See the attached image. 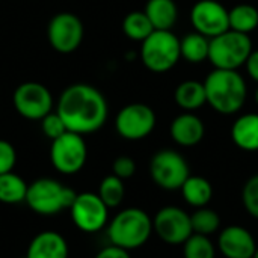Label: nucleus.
Masks as SVG:
<instances>
[{
	"mask_svg": "<svg viewBox=\"0 0 258 258\" xmlns=\"http://www.w3.org/2000/svg\"><path fill=\"white\" fill-rule=\"evenodd\" d=\"M56 112L68 132L85 136L98 132L106 124L109 106L97 88L74 83L60 94Z\"/></svg>",
	"mask_w": 258,
	"mask_h": 258,
	"instance_id": "nucleus-1",
	"label": "nucleus"
},
{
	"mask_svg": "<svg viewBox=\"0 0 258 258\" xmlns=\"http://www.w3.org/2000/svg\"><path fill=\"white\" fill-rule=\"evenodd\" d=\"M207 103L221 115L237 113L248 97V86L237 70L215 68L203 82Z\"/></svg>",
	"mask_w": 258,
	"mask_h": 258,
	"instance_id": "nucleus-2",
	"label": "nucleus"
},
{
	"mask_svg": "<svg viewBox=\"0 0 258 258\" xmlns=\"http://www.w3.org/2000/svg\"><path fill=\"white\" fill-rule=\"evenodd\" d=\"M153 233V219L148 213L138 207L121 210L107 224V236L110 245L133 251L144 246Z\"/></svg>",
	"mask_w": 258,
	"mask_h": 258,
	"instance_id": "nucleus-3",
	"label": "nucleus"
},
{
	"mask_svg": "<svg viewBox=\"0 0 258 258\" xmlns=\"http://www.w3.org/2000/svg\"><path fill=\"white\" fill-rule=\"evenodd\" d=\"M76 192L53 178H38L27 186L26 204L32 212L42 216H54L62 210H70Z\"/></svg>",
	"mask_w": 258,
	"mask_h": 258,
	"instance_id": "nucleus-4",
	"label": "nucleus"
},
{
	"mask_svg": "<svg viewBox=\"0 0 258 258\" xmlns=\"http://www.w3.org/2000/svg\"><path fill=\"white\" fill-rule=\"evenodd\" d=\"M181 57L180 39L172 30H153L142 41L141 60L153 73H166L172 70Z\"/></svg>",
	"mask_w": 258,
	"mask_h": 258,
	"instance_id": "nucleus-5",
	"label": "nucleus"
},
{
	"mask_svg": "<svg viewBox=\"0 0 258 258\" xmlns=\"http://www.w3.org/2000/svg\"><path fill=\"white\" fill-rule=\"evenodd\" d=\"M252 50L249 35L228 29L210 39L209 60L218 70H239L245 65Z\"/></svg>",
	"mask_w": 258,
	"mask_h": 258,
	"instance_id": "nucleus-6",
	"label": "nucleus"
},
{
	"mask_svg": "<svg viewBox=\"0 0 258 258\" xmlns=\"http://www.w3.org/2000/svg\"><path fill=\"white\" fill-rule=\"evenodd\" d=\"M50 160L53 168L63 175L80 172L88 160V147L83 136L65 132L62 136L51 141Z\"/></svg>",
	"mask_w": 258,
	"mask_h": 258,
	"instance_id": "nucleus-7",
	"label": "nucleus"
},
{
	"mask_svg": "<svg viewBox=\"0 0 258 258\" xmlns=\"http://www.w3.org/2000/svg\"><path fill=\"white\" fill-rule=\"evenodd\" d=\"M150 175L163 190H180L190 175L186 159L175 150H160L150 162Z\"/></svg>",
	"mask_w": 258,
	"mask_h": 258,
	"instance_id": "nucleus-8",
	"label": "nucleus"
},
{
	"mask_svg": "<svg viewBox=\"0 0 258 258\" xmlns=\"http://www.w3.org/2000/svg\"><path fill=\"white\" fill-rule=\"evenodd\" d=\"M70 215L74 225L88 234L101 231L109 222V207L94 192L77 194L70 207Z\"/></svg>",
	"mask_w": 258,
	"mask_h": 258,
	"instance_id": "nucleus-9",
	"label": "nucleus"
},
{
	"mask_svg": "<svg viewBox=\"0 0 258 258\" xmlns=\"http://www.w3.org/2000/svg\"><path fill=\"white\" fill-rule=\"evenodd\" d=\"M156 122V113L150 106L144 103H132L118 112L115 118V130L127 141H141L153 133Z\"/></svg>",
	"mask_w": 258,
	"mask_h": 258,
	"instance_id": "nucleus-10",
	"label": "nucleus"
},
{
	"mask_svg": "<svg viewBox=\"0 0 258 258\" xmlns=\"http://www.w3.org/2000/svg\"><path fill=\"white\" fill-rule=\"evenodd\" d=\"M15 110L26 119L41 121L53 110V97L48 88L38 82L21 83L12 97Z\"/></svg>",
	"mask_w": 258,
	"mask_h": 258,
	"instance_id": "nucleus-11",
	"label": "nucleus"
},
{
	"mask_svg": "<svg viewBox=\"0 0 258 258\" xmlns=\"http://www.w3.org/2000/svg\"><path fill=\"white\" fill-rule=\"evenodd\" d=\"M85 36L82 20L71 12L56 14L47 26V38L53 50L62 54L76 51Z\"/></svg>",
	"mask_w": 258,
	"mask_h": 258,
	"instance_id": "nucleus-12",
	"label": "nucleus"
},
{
	"mask_svg": "<svg viewBox=\"0 0 258 258\" xmlns=\"http://www.w3.org/2000/svg\"><path fill=\"white\" fill-rule=\"evenodd\" d=\"M153 231L168 245H183L194 234L190 215L180 207L166 206L156 213Z\"/></svg>",
	"mask_w": 258,
	"mask_h": 258,
	"instance_id": "nucleus-13",
	"label": "nucleus"
},
{
	"mask_svg": "<svg viewBox=\"0 0 258 258\" xmlns=\"http://www.w3.org/2000/svg\"><path fill=\"white\" fill-rule=\"evenodd\" d=\"M190 23L195 32L212 39L230 29L228 9L218 0H198L190 11Z\"/></svg>",
	"mask_w": 258,
	"mask_h": 258,
	"instance_id": "nucleus-14",
	"label": "nucleus"
},
{
	"mask_svg": "<svg viewBox=\"0 0 258 258\" xmlns=\"http://www.w3.org/2000/svg\"><path fill=\"white\" fill-rule=\"evenodd\" d=\"M218 249L225 258H252L257 243L251 231L240 225H230L219 233Z\"/></svg>",
	"mask_w": 258,
	"mask_h": 258,
	"instance_id": "nucleus-15",
	"label": "nucleus"
},
{
	"mask_svg": "<svg viewBox=\"0 0 258 258\" xmlns=\"http://www.w3.org/2000/svg\"><path fill=\"white\" fill-rule=\"evenodd\" d=\"M169 135L180 147H195L203 141L206 127L200 116L192 112H184L172 119Z\"/></svg>",
	"mask_w": 258,
	"mask_h": 258,
	"instance_id": "nucleus-16",
	"label": "nucleus"
},
{
	"mask_svg": "<svg viewBox=\"0 0 258 258\" xmlns=\"http://www.w3.org/2000/svg\"><path fill=\"white\" fill-rule=\"evenodd\" d=\"M68 243L57 231H42L29 243L26 258H68Z\"/></svg>",
	"mask_w": 258,
	"mask_h": 258,
	"instance_id": "nucleus-17",
	"label": "nucleus"
},
{
	"mask_svg": "<svg viewBox=\"0 0 258 258\" xmlns=\"http://www.w3.org/2000/svg\"><path fill=\"white\" fill-rule=\"evenodd\" d=\"M231 139L243 151H258V113H245L231 125Z\"/></svg>",
	"mask_w": 258,
	"mask_h": 258,
	"instance_id": "nucleus-18",
	"label": "nucleus"
},
{
	"mask_svg": "<svg viewBox=\"0 0 258 258\" xmlns=\"http://www.w3.org/2000/svg\"><path fill=\"white\" fill-rule=\"evenodd\" d=\"M144 12L154 30H171L178 18V8L174 0H148Z\"/></svg>",
	"mask_w": 258,
	"mask_h": 258,
	"instance_id": "nucleus-19",
	"label": "nucleus"
},
{
	"mask_svg": "<svg viewBox=\"0 0 258 258\" xmlns=\"http://www.w3.org/2000/svg\"><path fill=\"white\" fill-rule=\"evenodd\" d=\"M174 100L186 112H194L203 107L207 103L206 88L203 82L198 80H184L181 82L174 92Z\"/></svg>",
	"mask_w": 258,
	"mask_h": 258,
	"instance_id": "nucleus-20",
	"label": "nucleus"
},
{
	"mask_svg": "<svg viewBox=\"0 0 258 258\" xmlns=\"http://www.w3.org/2000/svg\"><path fill=\"white\" fill-rule=\"evenodd\" d=\"M180 190H181L184 201L195 209L206 207L213 198L212 183L207 178L200 177V175H189L187 180L180 187Z\"/></svg>",
	"mask_w": 258,
	"mask_h": 258,
	"instance_id": "nucleus-21",
	"label": "nucleus"
},
{
	"mask_svg": "<svg viewBox=\"0 0 258 258\" xmlns=\"http://www.w3.org/2000/svg\"><path fill=\"white\" fill-rule=\"evenodd\" d=\"M209 48H210V38L198 33L190 32L180 39V53L181 57L190 63H201L209 60Z\"/></svg>",
	"mask_w": 258,
	"mask_h": 258,
	"instance_id": "nucleus-22",
	"label": "nucleus"
},
{
	"mask_svg": "<svg viewBox=\"0 0 258 258\" xmlns=\"http://www.w3.org/2000/svg\"><path fill=\"white\" fill-rule=\"evenodd\" d=\"M27 183L14 171L0 175V203L15 206L26 201Z\"/></svg>",
	"mask_w": 258,
	"mask_h": 258,
	"instance_id": "nucleus-23",
	"label": "nucleus"
},
{
	"mask_svg": "<svg viewBox=\"0 0 258 258\" xmlns=\"http://www.w3.org/2000/svg\"><path fill=\"white\" fill-rule=\"evenodd\" d=\"M228 24L231 30L249 35L258 27V9L248 3L231 8L228 11Z\"/></svg>",
	"mask_w": 258,
	"mask_h": 258,
	"instance_id": "nucleus-24",
	"label": "nucleus"
},
{
	"mask_svg": "<svg viewBox=\"0 0 258 258\" xmlns=\"http://www.w3.org/2000/svg\"><path fill=\"white\" fill-rule=\"evenodd\" d=\"M153 30L154 27L144 11H133L127 14L122 21V32L132 41L142 42L145 38L151 35Z\"/></svg>",
	"mask_w": 258,
	"mask_h": 258,
	"instance_id": "nucleus-25",
	"label": "nucleus"
},
{
	"mask_svg": "<svg viewBox=\"0 0 258 258\" xmlns=\"http://www.w3.org/2000/svg\"><path fill=\"white\" fill-rule=\"evenodd\" d=\"M101 201L109 207V209H115L118 206H121V203L124 201V195H125V187H124V180L118 178L116 175H107L101 180L100 186H98V194H97Z\"/></svg>",
	"mask_w": 258,
	"mask_h": 258,
	"instance_id": "nucleus-26",
	"label": "nucleus"
},
{
	"mask_svg": "<svg viewBox=\"0 0 258 258\" xmlns=\"http://www.w3.org/2000/svg\"><path fill=\"white\" fill-rule=\"evenodd\" d=\"M192 230L195 234L210 236L216 233L221 227V218L219 215L209 209V207H200L194 215H190Z\"/></svg>",
	"mask_w": 258,
	"mask_h": 258,
	"instance_id": "nucleus-27",
	"label": "nucleus"
},
{
	"mask_svg": "<svg viewBox=\"0 0 258 258\" xmlns=\"http://www.w3.org/2000/svg\"><path fill=\"white\" fill-rule=\"evenodd\" d=\"M183 257L184 258H215L216 248L209 236L192 234L183 243Z\"/></svg>",
	"mask_w": 258,
	"mask_h": 258,
	"instance_id": "nucleus-28",
	"label": "nucleus"
},
{
	"mask_svg": "<svg viewBox=\"0 0 258 258\" xmlns=\"http://www.w3.org/2000/svg\"><path fill=\"white\" fill-rule=\"evenodd\" d=\"M242 203L245 210L258 219V172L248 178L242 189Z\"/></svg>",
	"mask_w": 258,
	"mask_h": 258,
	"instance_id": "nucleus-29",
	"label": "nucleus"
},
{
	"mask_svg": "<svg viewBox=\"0 0 258 258\" xmlns=\"http://www.w3.org/2000/svg\"><path fill=\"white\" fill-rule=\"evenodd\" d=\"M41 130H42L44 136L51 141L57 139L65 132H68L62 118L57 115V112H53V110L41 119Z\"/></svg>",
	"mask_w": 258,
	"mask_h": 258,
	"instance_id": "nucleus-30",
	"label": "nucleus"
},
{
	"mask_svg": "<svg viewBox=\"0 0 258 258\" xmlns=\"http://www.w3.org/2000/svg\"><path fill=\"white\" fill-rule=\"evenodd\" d=\"M17 163V151L14 145L5 139H0V175L11 172Z\"/></svg>",
	"mask_w": 258,
	"mask_h": 258,
	"instance_id": "nucleus-31",
	"label": "nucleus"
},
{
	"mask_svg": "<svg viewBox=\"0 0 258 258\" xmlns=\"http://www.w3.org/2000/svg\"><path fill=\"white\" fill-rule=\"evenodd\" d=\"M112 171H113V175H116L121 180L132 178L136 172V162L128 156H119L115 159L112 165Z\"/></svg>",
	"mask_w": 258,
	"mask_h": 258,
	"instance_id": "nucleus-32",
	"label": "nucleus"
},
{
	"mask_svg": "<svg viewBox=\"0 0 258 258\" xmlns=\"http://www.w3.org/2000/svg\"><path fill=\"white\" fill-rule=\"evenodd\" d=\"M95 258H132L130 257V252L128 251H125V249H122V248H118V246H113V245H110V246H106V248H103Z\"/></svg>",
	"mask_w": 258,
	"mask_h": 258,
	"instance_id": "nucleus-33",
	"label": "nucleus"
},
{
	"mask_svg": "<svg viewBox=\"0 0 258 258\" xmlns=\"http://www.w3.org/2000/svg\"><path fill=\"white\" fill-rule=\"evenodd\" d=\"M248 76L258 83V50H252L245 62Z\"/></svg>",
	"mask_w": 258,
	"mask_h": 258,
	"instance_id": "nucleus-34",
	"label": "nucleus"
},
{
	"mask_svg": "<svg viewBox=\"0 0 258 258\" xmlns=\"http://www.w3.org/2000/svg\"><path fill=\"white\" fill-rule=\"evenodd\" d=\"M254 100H255V103H257V106H258V86H257V89H255V94H254Z\"/></svg>",
	"mask_w": 258,
	"mask_h": 258,
	"instance_id": "nucleus-35",
	"label": "nucleus"
},
{
	"mask_svg": "<svg viewBox=\"0 0 258 258\" xmlns=\"http://www.w3.org/2000/svg\"><path fill=\"white\" fill-rule=\"evenodd\" d=\"M252 258H258V246L257 249H255V252H254V255H252Z\"/></svg>",
	"mask_w": 258,
	"mask_h": 258,
	"instance_id": "nucleus-36",
	"label": "nucleus"
},
{
	"mask_svg": "<svg viewBox=\"0 0 258 258\" xmlns=\"http://www.w3.org/2000/svg\"><path fill=\"white\" fill-rule=\"evenodd\" d=\"M23 258H26V255H24V257H23Z\"/></svg>",
	"mask_w": 258,
	"mask_h": 258,
	"instance_id": "nucleus-37",
	"label": "nucleus"
}]
</instances>
